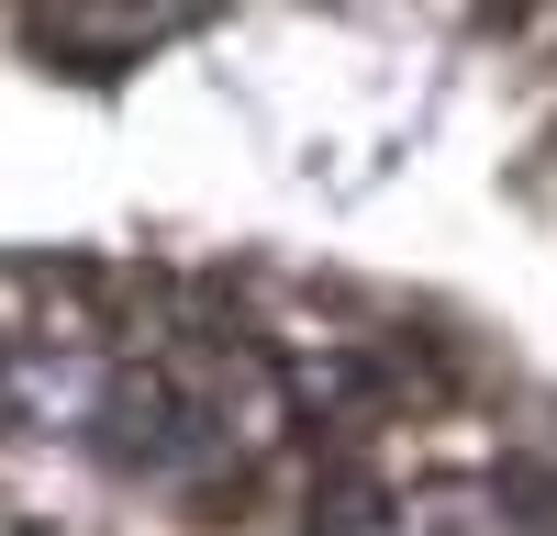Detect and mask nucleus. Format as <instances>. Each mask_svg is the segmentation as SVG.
Segmentation results:
<instances>
[{
    "label": "nucleus",
    "instance_id": "nucleus-1",
    "mask_svg": "<svg viewBox=\"0 0 557 536\" xmlns=\"http://www.w3.org/2000/svg\"><path fill=\"white\" fill-rule=\"evenodd\" d=\"M301 536H401V503H391V480H368V470H335L312 491V525Z\"/></svg>",
    "mask_w": 557,
    "mask_h": 536
}]
</instances>
